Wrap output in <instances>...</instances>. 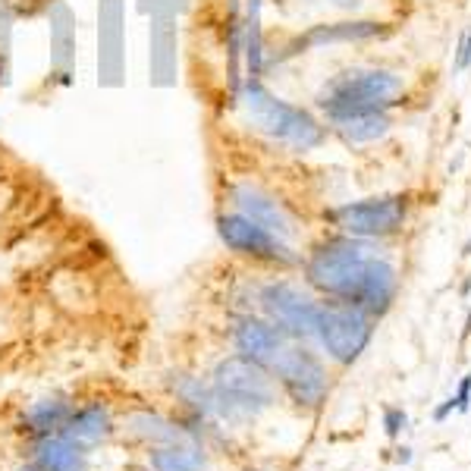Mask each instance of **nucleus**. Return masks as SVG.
Here are the masks:
<instances>
[{"mask_svg": "<svg viewBox=\"0 0 471 471\" xmlns=\"http://www.w3.org/2000/svg\"><path fill=\"white\" fill-rule=\"evenodd\" d=\"M305 287L324 299L349 302L371 314L383 318L393 308L399 293V270L387 255H381L371 239L355 236H324L302 258Z\"/></svg>", "mask_w": 471, "mask_h": 471, "instance_id": "obj_1", "label": "nucleus"}, {"mask_svg": "<svg viewBox=\"0 0 471 471\" xmlns=\"http://www.w3.org/2000/svg\"><path fill=\"white\" fill-rule=\"evenodd\" d=\"M406 79L387 66H352L324 82V89L314 98V107L321 110L324 123L330 129L343 126L349 120L368 114H383L399 107Z\"/></svg>", "mask_w": 471, "mask_h": 471, "instance_id": "obj_2", "label": "nucleus"}, {"mask_svg": "<svg viewBox=\"0 0 471 471\" xmlns=\"http://www.w3.org/2000/svg\"><path fill=\"white\" fill-rule=\"evenodd\" d=\"M239 107H243L245 120L252 123V129L268 135L274 145L287 148V151L308 154L327 141L324 120H318L308 107H299V104H289L283 98H277L258 79L245 82L243 95H239Z\"/></svg>", "mask_w": 471, "mask_h": 471, "instance_id": "obj_3", "label": "nucleus"}, {"mask_svg": "<svg viewBox=\"0 0 471 471\" xmlns=\"http://www.w3.org/2000/svg\"><path fill=\"white\" fill-rule=\"evenodd\" d=\"M210 387L217 396V415L227 421L255 418L258 412L277 402V381L264 364L245 355H227L217 362L210 374Z\"/></svg>", "mask_w": 471, "mask_h": 471, "instance_id": "obj_4", "label": "nucleus"}, {"mask_svg": "<svg viewBox=\"0 0 471 471\" xmlns=\"http://www.w3.org/2000/svg\"><path fill=\"white\" fill-rule=\"evenodd\" d=\"M214 227H217V236H220V243L227 245V252L245 258V261L264 264V268H280V270L302 268V252L295 249L293 243H287V239H280L277 233L264 229L261 223L243 217L239 210H229V208L217 210Z\"/></svg>", "mask_w": 471, "mask_h": 471, "instance_id": "obj_5", "label": "nucleus"}, {"mask_svg": "<svg viewBox=\"0 0 471 471\" xmlns=\"http://www.w3.org/2000/svg\"><path fill=\"white\" fill-rule=\"evenodd\" d=\"M374 321L364 308L349 305V302L324 299L318 314V337L314 343L327 352L333 364L349 368L362 358V352L368 349L371 337H374Z\"/></svg>", "mask_w": 471, "mask_h": 471, "instance_id": "obj_6", "label": "nucleus"}, {"mask_svg": "<svg viewBox=\"0 0 471 471\" xmlns=\"http://www.w3.org/2000/svg\"><path fill=\"white\" fill-rule=\"evenodd\" d=\"M258 312L277 324L287 333L293 343H314L318 337V314H321V299H314L305 287L287 280V277H277L268 280L255 295Z\"/></svg>", "mask_w": 471, "mask_h": 471, "instance_id": "obj_7", "label": "nucleus"}, {"mask_svg": "<svg viewBox=\"0 0 471 471\" xmlns=\"http://www.w3.org/2000/svg\"><path fill=\"white\" fill-rule=\"evenodd\" d=\"M324 220L337 233L355 236V239H387L402 233L408 220V198L406 195H371L358 201H346L324 210Z\"/></svg>", "mask_w": 471, "mask_h": 471, "instance_id": "obj_8", "label": "nucleus"}, {"mask_svg": "<svg viewBox=\"0 0 471 471\" xmlns=\"http://www.w3.org/2000/svg\"><path fill=\"white\" fill-rule=\"evenodd\" d=\"M277 387L289 396L299 408H321L330 396V377L327 368L305 343H289L274 362L268 364Z\"/></svg>", "mask_w": 471, "mask_h": 471, "instance_id": "obj_9", "label": "nucleus"}, {"mask_svg": "<svg viewBox=\"0 0 471 471\" xmlns=\"http://www.w3.org/2000/svg\"><path fill=\"white\" fill-rule=\"evenodd\" d=\"M227 204L229 210H239V214L249 217V220L261 223L264 229L277 233L280 239H287V243H293L295 236L305 229L299 214L293 210V204L283 201L274 189L255 183V179H233V183L227 185Z\"/></svg>", "mask_w": 471, "mask_h": 471, "instance_id": "obj_10", "label": "nucleus"}, {"mask_svg": "<svg viewBox=\"0 0 471 471\" xmlns=\"http://www.w3.org/2000/svg\"><path fill=\"white\" fill-rule=\"evenodd\" d=\"M293 339L280 330L277 324H270L264 314H239L233 327V346L239 355L252 358V362L264 364L268 368L277 355H280Z\"/></svg>", "mask_w": 471, "mask_h": 471, "instance_id": "obj_11", "label": "nucleus"}, {"mask_svg": "<svg viewBox=\"0 0 471 471\" xmlns=\"http://www.w3.org/2000/svg\"><path fill=\"white\" fill-rule=\"evenodd\" d=\"M390 35L387 22L377 20H349V22H324V26H312L305 35H295L277 60L293 57V54H305L308 47H324V45H349V41H368V39H383Z\"/></svg>", "mask_w": 471, "mask_h": 471, "instance_id": "obj_12", "label": "nucleus"}, {"mask_svg": "<svg viewBox=\"0 0 471 471\" xmlns=\"http://www.w3.org/2000/svg\"><path fill=\"white\" fill-rule=\"evenodd\" d=\"M114 418H110L107 406H101V402H89V406H76L70 412V418H66L64 431H60V437H66L70 443H76L79 450L91 452L98 450V446H104L110 437H114Z\"/></svg>", "mask_w": 471, "mask_h": 471, "instance_id": "obj_13", "label": "nucleus"}, {"mask_svg": "<svg viewBox=\"0 0 471 471\" xmlns=\"http://www.w3.org/2000/svg\"><path fill=\"white\" fill-rule=\"evenodd\" d=\"M148 471H210V452L204 446V440L198 437L151 446Z\"/></svg>", "mask_w": 471, "mask_h": 471, "instance_id": "obj_14", "label": "nucleus"}, {"mask_svg": "<svg viewBox=\"0 0 471 471\" xmlns=\"http://www.w3.org/2000/svg\"><path fill=\"white\" fill-rule=\"evenodd\" d=\"M126 431L133 433L135 440L148 446H164V443H176V440H189V437H201V431L183 424V421H173L167 415L158 412H129L126 415Z\"/></svg>", "mask_w": 471, "mask_h": 471, "instance_id": "obj_15", "label": "nucleus"}, {"mask_svg": "<svg viewBox=\"0 0 471 471\" xmlns=\"http://www.w3.org/2000/svg\"><path fill=\"white\" fill-rule=\"evenodd\" d=\"M32 452V462L45 471H89V452L79 450L76 443H70L60 433L35 440Z\"/></svg>", "mask_w": 471, "mask_h": 471, "instance_id": "obj_16", "label": "nucleus"}, {"mask_svg": "<svg viewBox=\"0 0 471 471\" xmlns=\"http://www.w3.org/2000/svg\"><path fill=\"white\" fill-rule=\"evenodd\" d=\"M167 383H170L173 399L183 408H189L192 418H214L217 415V396H214L210 381H204V377H198V374L176 371Z\"/></svg>", "mask_w": 471, "mask_h": 471, "instance_id": "obj_17", "label": "nucleus"}, {"mask_svg": "<svg viewBox=\"0 0 471 471\" xmlns=\"http://www.w3.org/2000/svg\"><path fill=\"white\" fill-rule=\"evenodd\" d=\"M73 408L76 406H73L66 396H47V399L35 402V406L29 408L22 424H26V431L32 433L35 440L54 437V433L64 431V424H66V418H70Z\"/></svg>", "mask_w": 471, "mask_h": 471, "instance_id": "obj_18", "label": "nucleus"}, {"mask_svg": "<svg viewBox=\"0 0 471 471\" xmlns=\"http://www.w3.org/2000/svg\"><path fill=\"white\" fill-rule=\"evenodd\" d=\"M390 129H393V116H390V110H383V114H368V116H358V120L343 123V126H337L333 133H337L346 145H371V141L383 139Z\"/></svg>", "mask_w": 471, "mask_h": 471, "instance_id": "obj_19", "label": "nucleus"}, {"mask_svg": "<svg viewBox=\"0 0 471 471\" xmlns=\"http://www.w3.org/2000/svg\"><path fill=\"white\" fill-rule=\"evenodd\" d=\"M406 427H408V415L402 412V408H387V412H383V431H387L390 440L399 437Z\"/></svg>", "mask_w": 471, "mask_h": 471, "instance_id": "obj_20", "label": "nucleus"}, {"mask_svg": "<svg viewBox=\"0 0 471 471\" xmlns=\"http://www.w3.org/2000/svg\"><path fill=\"white\" fill-rule=\"evenodd\" d=\"M471 66V29H465L458 39V54H456V73H465Z\"/></svg>", "mask_w": 471, "mask_h": 471, "instance_id": "obj_21", "label": "nucleus"}, {"mask_svg": "<svg viewBox=\"0 0 471 471\" xmlns=\"http://www.w3.org/2000/svg\"><path fill=\"white\" fill-rule=\"evenodd\" d=\"M452 396H456V412H462V415L468 412L471 408V374H465L462 381H458V390Z\"/></svg>", "mask_w": 471, "mask_h": 471, "instance_id": "obj_22", "label": "nucleus"}, {"mask_svg": "<svg viewBox=\"0 0 471 471\" xmlns=\"http://www.w3.org/2000/svg\"><path fill=\"white\" fill-rule=\"evenodd\" d=\"M452 412H456V396H446V399L440 402L437 408H433V421H440V424H443V421L450 418Z\"/></svg>", "mask_w": 471, "mask_h": 471, "instance_id": "obj_23", "label": "nucleus"}, {"mask_svg": "<svg viewBox=\"0 0 471 471\" xmlns=\"http://www.w3.org/2000/svg\"><path fill=\"white\" fill-rule=\"evenodd\" d=\"M396 462H399V465L412 462V450H408V446H399V450H396Z\"/></svg>", "mask_w": 471, "mask_h": 471, "instance_id": "obj_24", "label": "nucleus"}, {"mask_svg": "<svg viewBox=\"0 0 471 471\" xmlns=\"http://www.w3.org/2000/svg\"><path fill=\"white\" fill-rule=\"evenodd\" d=\"M16 471H45V468H39V465H35V462H29V465H20V468H16Z\"/></svg>", "mask_w": 471, "mask_h": 471, "instance_id": "obj_25", "label": "nucleus"}, {"mask_svg": "<svg viewBox=\"0 0 471 471\" xmlns=\"http://www.w3.org/2000/svg\"><path fill=\"white\" fill-rule=\"evenodd\" d=\"M465 337H471V312H468V318H465Z\"/></svg>", "mask_w": 471, "mask_h": 471, "instance_id": "obj_26", "label": "nucleus"}, {"mask_svg": "<svg viewBox=\"0 0 471 471\" xmlns=\"http://www.w3.org/2000/svg\"><path fill=\"white\" fill-rule=\"evenodd\" d=\"M462 255H471V239L465 243V249H462Z\"/></svg>", "mask_w": 471, "mask_h": 471, "instance_id": "obj_27", "label": "nucleus"}, {"mask_svg": "<svg viewBox=\"0 0 471 471\" xmlns=\"http://www.w3.org/2000/svg\"><path fill=\"white\" fill-rule=\"evenodd\" d=\"M245 471H268V468H245Z\"/></svg>", "mask_w": 471, "mask_h": 471, "instance_id": "obj_28", "label": "nucleus"}]
</instances>
